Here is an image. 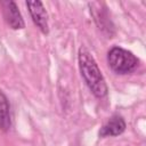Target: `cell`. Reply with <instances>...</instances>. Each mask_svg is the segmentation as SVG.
Returning <instances> with one entry per match:
<instances>
[{"mask_svg": "<svg viewBox=\"0 0 146 146\" xmlns=\"http://www.w3.org/2000/svg\"><path fill=\"white\" fill-rule=\"evenodd\" d=\"M78 62H79V70L81 76L84 80L89 90L92 92V95L99 99L106 97L108 92V88L102 74V71L98 67V64L95 60L94 56L83 46L80 47L79 49Z\"/></svg>", "mask_w": 146, "mask_h": 146, "instance_id": "cell-1", "label": "cell"}, {"mask_svg": "<svg viewBox=\"0 0 146 146\" xmlns=\"http://www.w3.org/2000/svg\"><path fill=\"white\" fill-rule=\"evenodd\" d=\"M107 64L114 73L123 75L133 72L139 64V59L131 51L114 46L107 52Z\"/></svg>", "mask_w": 146, "mask_h": 146, "instance_id": "cell-2", "label": "cell"}, {"mask_svg": "<svg viewBox=\"0 0 146 146\" xmlns=\"http://www.w3.org/2000/svg\"><path fill=\"white\" fill-rule=\"evenodd\" d=\"M0 7L2 16L7 25L13 30H22L25 27V22L19 11L18 6L13 0H1Z\"/></svg>", "mask_w": 146, "mask_h": 146, "instance_id": "cell-3", "label": "cell"}, {"mask_svg": "<svg viewBox=\"0 0 146 146\" xmlns=\"http://www.w3.org/2000/svg\"><path fill=\"white\" fill-rule=\"evenodd\" d=\"M25 5L29 9V13L31 15L34 25L43 34L47 35L49 33V24H48V14L43 3L36 0V1H26Z\"/></svg>", "mask_w": 146, "mask_h": 146, "instance_id": "cell-4", "label": "cell"}, {"mask_svg": "<svg viewBox=\"0 0 146 146\" xmlns=\"http://www.w3.org/2000/svg\"><path fill=\"white\" fill-rule=\"evenodd\" d=\"M125 128H127V123H125L124 119L121 115H119V114H114L99 129L98 136L102 137V138H105V137H116V136L122 135L125 131Z\"/></svg>", "mask_w": 146, "mask_h": 146, "instance_id": "cell-5", "label": "cell"}, {"mask_svg": "<svg viewBox=\"0 0 146 146\" xmlns=\"http://www.w3.org/2000/svg\"><path fill=\"white\" fill-rule=\"evenodd\" d=\"M11 127L10 105L7 96L0 90V130L8 131Z\"/></svg>", "mask_w": 146, "mask_h": 146, "instance_id": "cell-6", "label": "cell"}, {"mask_svg": "<svg viewBox=\"0 0 146 146\" xmlns=\"http://www.w3.org/2000/svg\"><path fill=\"white\" fill-rule=\"evenodd\" d=\"M90 6V5H89ZM91 7V6H90ZM106 7L104 6V9L102 8H94L91 7L90 11H92V16L95 18V22L97 23V25L99 26V29H103V30H110L108 25L111 23L110 18H108V15H107V11L105 10Z\"/></svg>", "mask_w": 146, "mask_h": 146, "instance_id": "cell-7", "label": "cell"}]
</instances>
